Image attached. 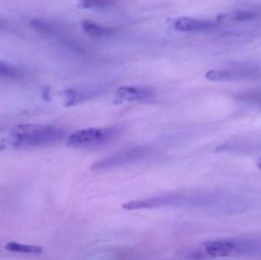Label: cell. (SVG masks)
I'll list each match as a JSON object with an SVG mask.
<instances>
[{"mask_svg":"<svg viewBox=\"0 0 261 260\" xmlns=\"http://www.w3.org/2000/svg\"><path fill=\"white\" fill-rule=\"evenodd\" d=\"M6 248L8 250L12 252H19V253H41L42 249L36 246L23 245V244H16V243H10L6 245Z\"/></svg>","mask_w":261,"mask_h":260,"instance_id":"4fadbf2b","label":"cell"},{"mask_svg":"<svg viewBox=\"0 0 261 260\" xmlns=\"http://www.w3.org/2000/svg\"><path fill=\"white\" fill-rule=\"evenodd\" d=\"M257 16L254 12H245V11H238L230 14H223L218 17L219 22L227 21V20H236V21H246L251 20Z\"/></svg>","mask_w":261,"mask_h":260,"instance_id":"8fae6325","label":"cell"},{"mask_svg":"<svg viewBox=\"0 0 261 260\" xmlns=\"http://www.w3.org/2000/svg\"><path fill=\"white\" fill-rule=\"evenodd\" d=\"M64 137V131L53 126L22 125L17 127L12 133L14 143L21 146L48 145L59 141Z\"/></svg>","mask_w":261,"mask_h":260,"instance_id":"3957f363","label":"cell"},{"mask_svg":"<svg viewBox=\"0 0 261 260\" xmlns=\"http://www.w3.org/2000/svg\"><path fill=\"white\" fill-rule=\"evenodd\" d=\"M210 198L198 195L166 194L151 198L132 201L122 205L125 210L158 209L163 207H194L207 204Z\"/></svg>","mask_w":261,"mask_h":260,"instance_id":"7a4b0ae2","label":"cell"},{"mask_svg":"<svg viewBox=\"0 0 261 260\" xmlns=\"http://www.w3.org/2000/svg\"><path fill=\"white\" fill-rule=\"evenodd\" d=\"M21 74L22 73L19 69L0 61V79H17L20 77Z\"/></svg>","mask_w":261,"mask_h":260,"instance_id":"7c38bea8","label":"cell"},{"mask_svg":"<svg viewBox=\"0 0 261 260\" xmlns=\"http://www.w3.org/2000/svg\"><path fill=\"white\" fill-rule=\"evenodd\" d=\"M4 27L5 24L2 21H0V28H4Z\"/></svg>","mask_w":261,"mask_h":260,"instance_id":"e0dca14e","label":"cell"},{"mask_svg":"<svg viewBox=\"0 0 261 260\" xmlns=\"http://www.w3.org/2000/svg\"><path fill=\"white\" fill-rule=\"evenodd\" d=\"M82 28L87 35L95 38L111 36L116 32V29L113 27H104L89 20L83 21Z\"/></svg>","mask_w":261,"mask_h":260,"instance_id":"9c48e42d","label":"cell"},{"mask_svg":"<svg viewBox=\"0 0 261 260\" xmlns=\"http://www.w3.org/2000/svg\"><path fill=\"white\" fill-rule=\"evenodd\" d=\"M119 131L120 128L117 127L80 130L69 136L67 143L68 146L79 148L100 146L111 141Z\"/></svg>","mask_w":261,"mask_h":260,"instance_id":"277c9868","label":"cell"},{"mask_svg":"<svg viewBox=\"0 0 261 260\" xmlns=\"http://www.w3.org/2000/svg\"><path fill=\"white\" fill-rule=\"evenodd\" d=\"M31 26L35 30L39 31L43 33L50 34L53 32V27L41 20L34 19L31 21Z\"/></svg>","mask_w":261,"mask_h":260,"instance_id":"9a60e30c","label":"cell"},{"mask_svg":"<svg viewBox=\"0 0 261 260\" xmlns=\"http://www.w3.org/2000/svg\"><path fill=\"white\" fill-rule=\"evenodd\" d=\"M66 105H77L93 97L95 92L90 90H69L66 92Z\"/></svg>","mask_w":261,"mask_h":260,"instance_id":"30bf717a","label":"cell"},{"mask_svg":"<svg viewBox=\"0 0 261 260\" xmlns=\"http://www.w3.org/2000/svg\"><path fill=\"white\" fill-rule=\"evenodd\" d=\"M249 76V73L236 70H210L205 73V78L213 82H228L245 79Z\"/></svg>","mask_w":261,"mask_h":260,"instance_id":"ba28073f","label":"cell"},{"mask_svg":"<svg viewBox=\"0 0 261 260\" xmlns=\"http://www.w3.org/2000/svg\"><path fill=\"white\" fill-rule=\"evenodd\" d=\"M154 96V91L146 86H122L118 89L115 96L116 104L125 102L145 101L151 99Z\"/></svg>","mask_w":261,"mask_h":260,"instance_id":"8992f818","label":"cell"},{"mask_svg":"<svg viewBox=\"0 0 261 260\" xmlns=\"http://www.w3.org/2000/svg\"><path fill=\"white\" fill-rule=\"evenodd\" d=\"M257 166H258L259 169H261V158L257 161Z\"/></svg>","mask_w":261,"mask_h":260,"instance_id":"2e32d148","label":"cell"},{"mask_svg":"<svg viewBox=\"0 0 261 260\" xmlns=\"http://www.w3.org/2000/svg\"><path fill=\"white\" fill-rule=\"evenodd\" d=\"M205 253L213 257L236 255H261V239L231 238L215 240L203 244Z\"/></svg>","mask_w":261,"mask_h":260,"instance_id":"6da1fadb","label":"cell"},{"mask_svg":"<svg viewBox=\"0 0 261 260\" xmlns=\"http://www.w3.org/2000/svg\"><path fill=\"white\" fill-rule=\"evenodd\" d=\"M217 24L208 20L196 19V18L182 17L177 18L174 22V28L179 32H202L215 28Z\"/></svg>","mask_w":261,"mask_h":260,"instance_id":"52a82bcc","label":"cell"},{"mask_svg":"<svg viewBox=\"0 0 261 260\" xmlns=\"http://www.w3.org/2000/svg\"><path fill=\"white\" fill-rule=\"evenodd\" d=\"M113 0H81L83 8H105L111 6Z\"/></svg>","mask_w":261,"mask_h":260,"instance_id":"5bb4252c","label":"cell"},{"mask_svg":"<svg viewBox=\"0 0 261 260\" xmlns=\"http://www.w3.org/2000/svg\"><path fill=\"white\" fill-rule=\"evenodd\" d=\"M150 152V147L145 146V145L132 147L96 162L92 166V169L97 170V169H108L111 168L119 167L124 165L139 161L140 160H142L143 158L147 157Z\"/></svg>","mask_w":261,"mask_h":260,"instance_id":"5b68a950","label":"cell"}]
</instances>
